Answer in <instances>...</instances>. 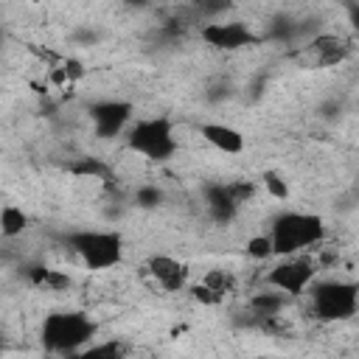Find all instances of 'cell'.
<instances>
[{
    "mask_svg": "<svg viewBox=\"0 0 359 359\" xmlns=\"http://www.w3.org/2000/svg\"><path fill=\"white\" fill-rule=\"evenodd\" d=\"M87 118L93 123V135L101 140L118 137L123 135V129L132 123L135 118V104L123 101V98H104V101H93L87 107Z\"/></svg>",
    "mask_w": 359,
    "mask_h": 359,
    "instance_id": "obj_9",
    "label": "cell"
},
{
    "mask_svg": "<svg viewBox=\"0 0 359 359\" xmlns=\"http://www.w3.org/2000/svg\"><path fill=\"white\" fill-rule=\"evenodd\" d=\"M62 244L76 255V261L90 272H104L121 266L126 255L123 236L118 230H98V227H81L62 236Z\"/></svg>",
    "mask_w": 359,
    "mask_h": 359,
    "instance_id": "obj_4",
    "label": "cell"
},
{
    "mask_svg": "<svg viewBox=\"0 0 359 359\" xmlns=\"http://www.w3.org/2000/svg\"><path fill=\"white\" fill-rule=\"evenodd\" d=\"M205 210H208V216H210L216 224H227V222L236 219V213H238L241 208L233 202V196L227 194L224 182H213V185L205 188Z\"/></svg>",
    "mask_w": 359,
    "mask_h": 359,
    "instance_id": "obj_12",
    "label": "cell"
},
{
    "mask_svg": "<svg viewBox=\"0 0 359 359\" xmlns=\"http://www.w3.org/2000/svg\"><path fill=\"white\" fill-rule=\"evenodd\" d=\"M353 56V39L342 34H317L300 50L292 53V59L306 67V70H323V67H337Z\"/></svg>",
    "mask_w": 359,
    "mask_h": 359,
    "instance_id": "obj_7",
    "label": "cell"
},
{
    "mask_svg": "<svg viewBox=\"0 0 359 359\" xmlns=\"http://www.w3.org/2000/svg\"><path fill=\"white\" fill-rule=\"evenodd\" d=\"M199 137L210 146V149H216V151H222V154H241L244 151V135H241V129H236V126H230V123H222V121H205V123H199Z\"/></svg>",
    "mask_w": 359,
    "mask_h": 359,
    "instance_id": "obj_11",
    "label": "cell"
},
{
    "mask_svg": "<svg viewBox=\"0 0 359 359\" xmlns=\"http://www.w3.org/2000/svg\"><path fill=\"white\" fill-rule=\"evenodd\" d=\"M266 238L272 244V258L309 252L325 241V222L317 213L306 210H283L272 219Z\"/></svg>",
    "mask_w": 359,
    "mask_h": 359,
    "instance_id": "obj_2",
    "label": "cell"
},
{
    "mask_svg": "<svg viewBox=\"0 0 359 359\" xmlns=\"http://www.w3.org/2000/svg\"><path fill=\"white\" fill-rule=\"evenodd\" d=\"M98 337V323L87 311L59 309L45 314L39 342L48 353H81Z\"/></svg>",
    "mask_w": 359,
    "mask_h": 359,
    "instance_id": "obj_3",
    "label": "cell"
},
{
    "mask_svg": "<svg viewBox=\"0 0 359 359\" xmlns=\"http://www.w3.org/2000/svg\"><path fill=\"white\" fill-rule=\"evenodd\" d=\"M309 311L320 323H348L359 311V286L353 280L328 278V280H311L309 289Z\"/></svg>",
    "mask_w": 359,
    "mask_h": 359,
    "instance_id": "obj_5",
    "label": "cell"
},
{
    "mask_svg": "<svg viewBox=\"0 0 359 359\" xmlns=\"http://www.w3.org/2000/svg\"><path fill=\"white\" fill-rule=\"evenodd\" d=\"M202 283H205V286H210L213 292H219L222 297H224V294H230V292L236 289V278H233L227 269H210V272L202 278Z\"/></svg>",
    "mask_w": 359,
    "mask_h": 359,
    "instance_id": "obj_15",
    "label": "cell"
},
{
    "mask_svg": "<svg viewBox=\"0 0 359 359\" xmlns=\"http://www.w3.org/2000/svg\"><path fill=\"white\" fill-rule=\"evenodd\" d=\"M199 36H202V42L208 45V48H213V50H227V53H233V50H241V48H252V45H258L264 36L261 34H255L247 22H241V20H208L202 28H199Z\"/></svg>",
    "mask_w": 359,
    "mask_h": 359,
    "instance_id": "obj_8",
    "label": "cell"
},
{
    "mask_svg": "<svg viewBox=\"0 0 359 359\" xmlns=\"http://www.w3.org/2000/svg\"><path fill=\"white\" fill-rule=\"evenodd\" d=\"M247 255L255 258V261H266V258H272V244H269L266 233L252 236V238L247 241Z\"/></svg>",
    "mask_w": 359,
    "mask_h": 359,
    "instance_id": "obj_17",
    "label": "cell"
},
{
    "mask_svg": "<svg viewBox=\"0 0 359 359\" xmlns=\"http://www.w3.org/2000/svg\"><path fill=\"white\" fill-rule=\"evenodd\" d=\"M320 264L314 261V255L309 252H294V255H280L264 275V283L269 289H278L289 297H300L306 294L309 283L317 278Z\"/></svg>",
    "mask_w": 359,
    "mask_h": 359,
    "instance_id": "obj_6",
    "label": "cell"
},
{
    "mask_svg": "<svg viewBox=\"0 0 359 359\" xmlns=\"http://www.w3.org/2000/svg\"><path fill=\"white\" fill-rule=\"evenodd\" d=\"M123 143L140 160L154 163V165H163V163L174 160V154L180 151L177 123L168 115L132 118V123L123 129Z\"/></svg>",
    "mask_w": 359,
    "mask_h": 359,
    "instance_id": "obj_1",
    "label": "cell"
},
{
    "mask_svg": "<svg viewBox=\"0 0 359 359\" xmlns=\"http://www.w3.org/2000/svg\"><path fill=\"white\" fill-rule=\"evenodd\" d=\"M146 275L163 289V292H185L191 286V269L185 261L168 255V252H154L146 261Z\"/></svg>",
    "mask_w": 359,
    "mask_h": 359,
    "instance_id": "obj_10",
    "label": "cell"
},
{
    "mask_svg": "<svg viewBox=\"0 0 359 359\" xmlns=\"http://www.w3.org/2000/svg\"><path fill=\"white\" fill-rule=\"evenodd\" d=\"M28 227V213L20 205H3L0 208V236L3 238H17Z\"/></svg>",
    "mask_w": 359,
    "mask_h": 359,
    "instance_id": "obj_14",
    "label": "cell"
},
{
    "mask_svg": "<svg viewBox=\"0 0 359 359\" xmlns=\"http://www.w3.org/2000/svg\"><path fill=\"white\" fill-rule=\"evenodd\" d=\"M135 202H137L140 208H157V205L163 202V191H160L157 185H140V188L135 191Z\"/></svg>",
    "mask_w": 359,
    "mask_h": 359,
    "instance_id": "obj_18",
    "label": "cell"
},
{
    "mask_svg": "<svg viewBox=\"0 0 359 359\" xmlns=\"http://www.w3.org/2000/svg\"><path fill=\"white\" fill-rule=\"evenodd\" d=\"M191 294H194V300H199V303H205V306H216V303L224 300L219 292H213V289L205 286V283H194V286H191Z\"/></svg>",
    "mask_w": 359,
    "mask_h": 359,
    "instance_id": "obj_19",
    "label": "cell"
},
{
    "mask_svg": "<svg viewBox=\"0 0 359 359\" xmlns=\"http://www.w3.org/2000/svg\"><path fill=\"white\" fill-rule=\"evenodd\" d=\"M123 3H129V6H146L149 0H123Z\"/></svg>",
    "mask_w": 359,
    "mask_h": 359,
    "instance_id": "obj_20",
    "label": "cell"
},
{
    "mask_svg": "<svg viewBox=\"0 0 359 359\" xmlns=\"http://www.w3.org/2000/svg\"><path fill=\"white\" fill-rule=\"evenodd\" d=\"M28 278H31V283L34 286H39V289H45V292H67L70 286H73V280H70V275L67 272H62V269H50V266H31L28 269Z\"/></svg>",
    "mask_w": 359,
    "mask_h": 359,
    "instance_id": "obj_13",
    "label": "cell"
},
{
    "mask_svg": "<svg viewBox=\"0 0 359 359\" xmlns=\"http://www.w3.org/2000/svg\"><path fill=\"white\" fill-rule=\"evenodd\" d=\"M264 188H266V194L275 196V199H289V185H286V180H283L278 171H266V174H264Z\"/></svg>",
    "mask_w": 359,
    "mask_h": 359,
    "instance_id": "obj_16",
    "label": "cell"
}]
</instances>
